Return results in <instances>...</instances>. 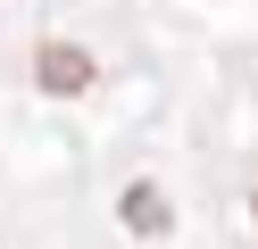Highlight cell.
<instances>
[{
    "instance_id": "cell-1",
    "label": "cell",
    "mask_w": 258,
    "mask_h": 249,
    "mask_svg": "<svg viewBox=\"0 0 258 249\" xmlns=\"http://www.w3.org/2000/svg\"><path fill=\"white\" fill-rule=\"evenodd\" d=\"M34 75H42V92H84V83H92V58L67 50V42H42L34 50Z\"/></svg>"
},
{
    "instance_id": "cell-2",
    "label": "cell",
    "mask_w": 258,
    "mask_h": 249,
    "mask_svg": "<svg viewBox=\"0 0 258 249\" xmlns=\"http://www.w3.org/2000/svg\"><path fill=\"white\" fill-rule=\"evenodd\" d=\"M125 216H134L142 232H167V199H158L150 183H134V191H125Z\"/></svg>"
}]
</instances>
